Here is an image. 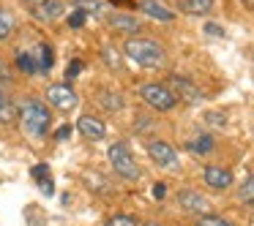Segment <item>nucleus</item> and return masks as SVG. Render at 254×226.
Returning <instances> with one entry per match:
<instances>
[{
    "label": "nucleus",
    "mask_w": 254,
    "mask_h": 226,
    "mask_svg": "<svg viewBox=\"0 0 254 226\" xmlns=\"http://www.w3.org/2000/svg\"><path fill=\"white\" fill-rule=\"evenodd\" d=\"M123 57L137 63L139 68H164L167 66V49L153 39H142V36H131L123 44Z\"/></svg>",
    "instance_id": "obj_1"
},
{
    "label": "nucleus",
    "mask_w": 254,
    "mask_h": 226,
    "mask_svg": "<svg viewBox=\"0 0 254 226\" xmlns=\"http://www.w3.org/2000/svg\"><path fill=\"white\" fill-rule=\"evenodd\" d=\"M19 123L30 139H47L52 128V109L41 98H25L19 104Z\"/></svg>",
    "instance_id": "obj_2"
},
{
    "label": "nucleus",
    "mask_w": 254,
    "mask_h": 226,
    "mask_svg": "<svg viewBox=\"0 0 254 226\" xmlns=\"http://www.w3.org/2000/svg\"><path fill=\"white\" fill-rule=\"evenodd\" d=\"M107 158H110L112 172H115L121 180H126V182L139 180L142 172H139V164L134 161V153H131V147H128L126 142H112L110 150H107Z\"/></svg>",
    "instance_id": "obj_3"
},
{
    "label": "nucleus",
    "mask_w": 254,
    "mask_h": 226,
    "mask_svg": "<svg viewBox=\"0 0 254 226\" xmlns=\"http://www.w3.org/2000/svg\"><path fill=\"white\" fill-rule=\"evenodd\" d=\"M137 95L142 98V104H148L150 109H156V112H172L178 106L175 93H172L164 82H145V85H139Z\"/></svg>",
    "instance_id": "obj_4"
},
{
    "label": "nucleus",
    "mask_w": 254,
    "mask_h": 226,
    "mask_svg": "<svg viewBox=\"0 0 254 226\" xmlns=\"http://www.w3.org/2000/svg\"><path fill=\"white\" fill-rule=\"evenodd\" d=\"M44 98H47V106H50V109H55V112H61V115L74 112V109H77V104H79L77 93L71 90V85H68V82L50 85V88H47V93H44Z\"/></svg>",
    "instance_id": "obj_5"
},
{
    "label": "nucleus",
    "mask_w": 254,
    "mask_h": 226,
    "mask_svg": "<svg viewBox=\"0 0 254 226\" xmlns=\"http://www.w3.org/2000/svg\"><path fill=\"white\" fill-rule=\"evenodd\" d=\"M145 150H148L150 161L156 166H161V169H178V150L170 142H164V139H150L145 144Z\"/></svg>",
    "instance_id": "obj_6"
},
{
    "label": "nucleus",
    "mask_w": 254,
    "mask_h": 226,
    "mask_svg": "<svg viewBox=\"0 0 254 226\" xmlns=\"http://www.w3.org/2000/svg\"><path fill=\"white\" fill-rule=\"evenodd\" d=\"M178 204H181L183 213L194 215V218H199V215H208L210 213V199L205 196V193L194 191V188H183V191H178Z\"/></svg>",
    "instance_id": "obj_7"
},
{
    "label": "nucleus",
    "mask_w": 254,
    "mask_h": 226,
    "mask_svg": "<svg viewBox=\"0 0 254 226\" xmlns=\"http://www.w3.org/2000/svg\"><path fill=\"white\" fill-rule=\"evenodd\" d=\"M202 182L210 188V191H230L232 185H235V175H232L227 166H219V164H208L202 169Z\"/></svg>",
    "instance_id": "obj_8"
},
{
    "label": "nucleus",
    "mask_w": 254,
    "mask_h": 226,
    "mask_svg": "<svg viewBox=\"0 0 254 226\" xmlns=\"http://www.w3.org/2000/svg\"><path fill=\"white\" fill-rule=\"evenodd\" d=\"M167 88L175 93L178 101L183 98V101H189V104H199V101L205 98L202 90H199L189 77H183V74H170V79H167Z\"/></svg>",
    "instance_id": "obj_9"
},
{
    "label": "nucleus",
    "mask_w": 254,
    "mask_h": 226,
    "mask_svg": "<svg viewBox=\"0 0 254 226\" xmlns=\"http://www.w3.org/2000/svg\"><path fill=\"white\" fill-rule=\"evenodd\" d=\"M107 25H110L115 33L126 36V39H131V36H137L139 30H142V22H139L134 14H128V11H115V14H110V17H107Z\"/></svg>",
    "instance_id": "obj_10"
},
{
    "label": "nucleus",
    "mask_w": 254,
    "mask_h": 226,
    "mask_svg": "<svg viewBox=\"0 0 254 226\" xmlns=\"http://www.w3.org/2000/svg\"><path fill=\"white\" fill-rule=\"evenodd\" d=\"M77 131L82 134L88 142H101L107 136V123L96 115H82L77 120Z\"/></svg>",
    "instance_id": "obj_11"
},
{
    "label": "nucleus",
    "mask_w": 254,
    "mask_h": 226,
    "mask_svg": "<svg viewBox=\"0 0 254 226\" xmlns=\"http://www.w3.org/2000/svg\"><path fill=\"white\" fill-rule=\"evenodd\" d=\"M137 8L145 17L156 19V22H172V19H175V11L167 8L161 0H137Z\"/></svg>",
    "instance_id": "obj_12"
},
{
    "label": "nucleus",
    "mask_w": 254,
    "mask_h": 226,
    "mask_svg": "<svg viewBox=\"0 0 254 226\" xmlns=\"http://www.w3.org/2000/svg\"><path fill=\"white\" fill-rule=\"evenodd\" d=\"M30 11H33V17L41 19V22H55V19L63 17V0H41V3H36Z\"/></svg>",
    "instance_id": "obj_13"
},
{
    "label": "nucleus",
    "mask_w": 254,
    "mask_h": 226,
    "mask_svg": "<svg viewBox=\"0 0 254 226\" xmlns=\"http://www.w3.org/2000/svg\"><path fill=\"white\" fill-rule=\"evenodd\" d=\"M19 117V106L11 101V95L6 93V88L0 85V126H11Z\"/></svg>",
    "instance_id": "obj_14"
},
{
    "label": "nucleus",
    "mask_w": 254,
    "mask_h": 226,
    "mask_svg": "<svg viewBox=\"0 0 254 226\" xmlns=\"http://www.w3.org/2000/svg\"><path fill=\"white\" fill-rule=\"evenodd\" d=\"M30 55H33V63H36V71H39V74H47L52 68V63H55V52H52V46L44 44V41L36 44Z\"/></svg>",
    "instance_id": "obj_15"
},
{
    "label": "nucleus",
    "mask_w": 254,
    "mask_h": 226,
    "mask_svg": "<svg viewBox=\"0 0 254 226\" xmlns=\"http://www.w3.org/2000/svg\"><path fill=\"white\" fill-rule=\"evenodd\" d=\"M213 3L216 0H178L181 11L191 14V17H205V14L213 11Z\"/></svg>",
    "instance_id": "obj_16"
},
{
    "label": "nucleus",
    "mask_w": 254,
    "mask_h": 226,
    "mask_svg": "<svg viewBox=\"0 0 254 226\" xmlns=\"http://www.w3.org/2000/svg\"><path fill=\"white\" fill-rule=\"evenodd\" d=\"M213 136H210V134H199V136H194V139H189V144L186 147L191 150L194 155H208L210 150H213Z\"/></svg>",
    "instance_id": "obj_17"
},
{
    "label": "nucleus",
    "mask_w": 254,
    "mask_h": 226,
    "mask_svg": "<svg viewBox=\"0 0 254 226\" xmlns=\"http://www.w3.org/2000/svg\"><path fill=\"white\" fill-rule=\"evenodd\" d=\"M14 66H17V71L25 74V77H36V74H39L30 52H17V55H14Z\"/></svg>",
    "instance_id": "obj_18"
},
{
    "label": "nucleus",
    "mask_w": 254,
    "mask_h": 226,
    "mask_svg": "<svg viewBox=\"0 0 254 226\" xmlns=\"http://www.w3.org/2000/svg\"><path fill=\"white\" fill-rule=\"evenodd\" d=\"M96 101H99V104L104 106L107 112H121V109H123V98H121L118 93H112V90H101Z\"/></svg>",
    "instance_id": "obj_19"
},
{
    "label": "nucleus",
    "mask_w": 254,
    "mask_h": 226,
    "mask_svg": "<svg viewBox=\"0 0 254 226\" xmlns=\"http://www.w3.org/2000/svg\"><path fill=\"white\" fill-rule=\"evenodd\" d=\"M14 30H17V22H14V17L6 11V8H0V44L11 39Z\"/></svg>",
    "instance_id": "obj_20"
},
{
    "label": "nucleus",
    "mask_w": 254,
    "mask_h": 226,
    "mask_svg": "<svg viewBox=\"0 0 254 226\" xmlns=\"http://www.w3.org/2000/svg\"><path fill=\"white\" fill-rule=\"evenodd\" d=\"M238 199H241L243 204H249V207H254V175L246 177V180L238 185Z\"/></svg>",
    "instance_id": "obj_21"
},
{
    "label": "nucleus",
    "mask_w": 254,
    "mask_h": 226,
    "mask_svg": "<svg viewBox=\"0 0 254 226\" xmlns=\"http://www.w3.org/2000/svg\"><path fill=\"white\" fill-rule=\"evenodd\" d=\"M104 226H139V218L131 213H115L104 221Z\"/></svg>",
    "instance_id": "obj_22"
},
{
    "label": "nucleus",
    "mask_w": 254,
    "mask_h": 226,
    "mask_svg": "<svg viewBox=\"0 0 254 226\" xmlns=\"http://www.w3.org/2000/svg\"><path fill=\"white\" fill-rule=\"evenodd\" d=\"M194 226H235V224H232V221H227L224 215L208 213V215H199V218H194Z\"/></svg>",
    "instance_id": "obj_23"
},
{
    "label": "nucleus",
    "mask_w": 254,
    "mask_h": 226,
    "mask_svg": "<svg viewBox=\"0 0 254 226\" xmlns=\"http://www.w3.org/2000/svg\"><path fill=\"white\" fill-rule=\"evenodd\" d=\"M66 22H68L71 30H79V28H85V22H88V14H85L82 8H71L68 17H66Z\"/></svg>",
    "instance_id": "obj_24"
},
{
    "label": "nucleus",
    "mask_w": 254,
    "mask_h": 226,
    "mask_svg": "<svg viewBox=\"0 0 254 226\" xmlns=\"http://www.w3.org/2000/svg\"><path fill=\"white\" fill-rule=\"evenodd\" d=\"M121 55H123V52H115L110 44L101 49V57H104V63H110L112 71H121Z\"/></svg>",
    "instance_id": "obj_25"
},
{
    "label": "nucleus",
    "mask_w": 254,
    "mask_h": 226,
    "mask_svg": "<svg viewBox=\"0 0 254 226\" xmlns=\"http://www.w3.org/2000/svg\"><path fill=\"white\" fill-rule=\"evenodd\" d=\"M30 175H33V180H50V166L47 164H36L33 169H30Z\"/></svg>",
    "instance_id": "obj_26"
},
{
    "label": "nucleus",
    "mask_w": 254,
    "mask_h": 226,
    "mask_svg": "<svg viewBox=\"0 0 254 226\" xmlns=\"http://www.w3.org/2000/svg\"><path fill=\"white\" fill-rule=\"evenodd\" d=\"M79 71H82V60H71L68 68H66V79H77Z\"/></svg>",
    "instance_id": "obj_27"
},
{
    "label": "nucleus",
    "mask_w": 254,
    "mask_h": 226,
    "mask_svg": "<svg viewBox=\"0 0 254 226\" xmlns=\"http://www.w3.org/2000/svg\"><path fill=\"white\" fill-rule=\"evenodd\" d=\"M68 136H71V126H61L55 131V142H66Z\"/></svg>",
    "instance_id": "obj_28"
},
{
    "label": "nucleus",
    "mask_w": 254,
    "mask_h": 226,
    "mask_svg": "<svg viewBox=\"0 0 254 226\" xmlns=\"http://www.w3.org/2000/svg\"><path fill=\"white\" fill-rule=\"evenodd\" d=\"M205 30H208V36H224V30H221L219 25H213V22L205 25Z\"/></svg>",
    "instance_id": "obj_29"
},
{
    "label": "nucleus",
    "mask_w": 254,
    "mask_h": 226,
    "mask_svg": "<svg viewBox=\"0 0 254 226\" xmlns=\"http://www.w3.org/2000/svg\"><path fill=\"white\" fill-rule=\"evenodd\" d=\"M39 185H41V191H44V196H52V191H55V188H52V180H41Z\"/></svg>",
    "instance_id": "obj_30"
},
{
    "label": "nucleus",
    "mask_w": 254,
    "mask_h": 226,
    "mask_svg": "<svg viewBox=\"0 0 254 226\" xmlns=\"http://www.w3.org/2000/svg\"><path fill=\"white\" fill-rule=\"evenodd\" d=\"M208 123H216V126H224V117H221V115H216V112H210V115H208Z\"/></svg>",
    "instance_id": "obj_31"
},
{
    "label": "nucleus",
    "mask_w": 254,
    "mask_h": 226,
    "mask_svg": "<svg viewBox=\"0 0 254 226\" xmlns=\"http://www.w3.org/2000/svg\"><path fill=\"white\" fill-rule=\"evenodd\" d=\"M164 193H167V188L161 185V182H156V185H153V196L156 199H164Z\"/></svg>",
    "instance_id": "obj_32"
},
{
    "label": "nucleus",
    "mask_w": 254,
    "mask_h": 226,
    "mask_svg": "<svg viewBox=\"0 0 254 226\" xmlns=\"http://www.w3.org/2000/svg\"><path fill=\"white\" fill-rule=\"evenodd\" d=\"M19 3H25V6H30V8H33L36 3H41V0H19Z\"/></svg>",
    "instance_id": "obj_33"
},
{
    "label": "nucleus",
    "mask_w": 254,
    "mask_h": 226,
    "mask_svg": "<svg viewBox=\"0 0 254 226\" xmlns=\"http://www.w3.org/2000/svg\"><path fill=\"white\" fill-rule=\"evenodd\" d=\"M243 6H246L249 11H254V0H243Z\"/></svg>",
    "instance_id": "obj_34"
},
{
    "label": "nucleus",
    "mask_w": 254,
    "mask_h": 226,
    "mask_svg": "<svg viewBox=\"0 0 254 226\" xmlns=\"http://www.w3.org/2000/svg\"><path fill=\"white\" fill-rule=\"evenodd\" d=\"M0 79H6V66H3V60H0Z\"/></svg>",
    "instance_id": "obj_35"
},
{
    "label": "nucleus",
    "mask_w": 254,
    "mask_h": 226,
    "mask_svg": "<svg viewBox=\"0 0 254 226\" xmlns=\"http://www.w3.org/2000/svg\"><path fill=\"white\" fill-rule=\"evenodd\" d=\"M139 226H161L159 221H148V224H139Z\"/></svg>",
    "instance_id": "obj_36"
},
{
    "label": "nucleus",
    "mask_w": 254,
    "mask_h": 226,
    "mask_svg": "<svg viewBox=\"0 0 254 226\" xmlns=\"http://www.w3.org/2000/svg\"><path fill=\"white\" fill-rule=\"evenodd\" d=\"M161 3H164V0H161ZM175 3H178V0H175Z\"/></svg>",
    "instance_id": "obj_37"
}]
</instances>
